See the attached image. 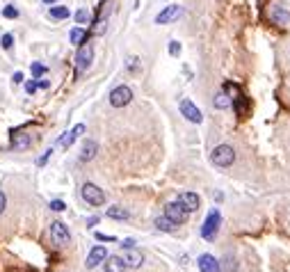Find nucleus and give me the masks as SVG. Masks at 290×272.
<instances>
[{
  "label": "nucleus",
  "instance_id": "nucleus-1",
  "mask_svg": "<svg viewBox=\"0 0 290 272\" xmlns=\"http://www.w3.org/2000/svg\"><path fill=\"white\" fill-rule=\"evenodd\" d=\"M210 162L215 167H231L235 162V149L231 144H217L210 153Z\"/></svg>",
  "mask_w": 290,
  "mask_h": 272
},
{
  "label": "nucleus",
  "instance_id": "nucleus-2",
  "mask_svg": "<svg viewBox=\"0 0 290 272\" xmlns=\"http://www.w3.org/2000/svg\"><path fill=\"white\" fill-rule=\"evenodd\" d=\"M80 192H82V199H85L89 206H103L105 204V192L101 190L96 183H89V181L82 183Z\"/></svg>",
  "mask_w": 290,
  "mask_h": 272
},
{
  "label": "nucleus",
  "instance_id": "nucleus-3",
  "mask_svg": "<svg viewBox=\"0 0 290 272\" xmlns=\"http://www.w3.org/2000/svg\"><path fill=\"white\" fill-rule=\"evenodd\" d=\"M219 224H222V215H219L217 208H213L208 213V217H206L204 226H201V236H204L206 240H215V236H217V231H219Z\"/></svg>",
  "mask_w": 290,
  "mask_h": 272
},
{
  "label": "nucleus",
  "instance_id": "nucleus-4",
  "mask_svg": "<svg viewBox=\"0 0 290 272\" xmlns=\"http://www.w3.org/2000/svg\"><path fill=\"white\" fill-rule=\"evenodd\" d=\"M130 101H133V89L126 85L114 87V89L110 92V105H112V108H126Z\"/></svg>",
  "mask_w": 290,
  "mask_h": 272
},
{
  "label": "nucleus",
  "instance_id": "nucleus-5",
  "mask_svg": "<svg viewBox=\"0 0 290 272\" xmlns=\"http://www.w3.org/2000/svg\"><path fill=\"white\" fill-rule=\"evenodd\" d=\"M51 238H53V243H55L57 247H64V245L71 243V234H69L67 224L60 222V220L51 222Z\"/></svg>",
  "mask_w": 290,
  "mask_h": 272
},
{
  "label": "nucleus",
  "instance_id": "nucleus-6",
  "mask_svg": "<svg viewBox=\"0 0 290 272\" xmlns=\"http://www.w3.org/2000/svg\"><path fill=\"white\" fill-rule=\"evenodd\" d=\"M91 60H94V48L89 43H82L78 48V55H76V73H82L91 67Z\"/></svg>",
  "mask_w": 290,
  "mask_h": 272
},
{
  "label": "nucleus",
  "instance_id": "nucleus-7",
  "mask_svg": "<svg viewBox=\"0 0 290 272\" xmlns=\"http://www.w3.org/2000/svg\"><path fill=\"white\" fill-rule=\"evenodd\" d=\"M165 217H167V220H171L174 224L178 226V224H183V222L187 220V210L183 208L178 201H169V204L165 206Z\"/></svg>",
  "mask_w": 290,
  "mask_h": 272
},
{
  "label": "nucleus",
  "instance_id": "nucleus-8",
  "mask_svg": "<svg viewBox=\"0 0 290 272\" xmlns=\"http://www.w3.org/2000/svg\"><path fill=\"white\" fill-rule=\"evenodd\" d=\"M181 115L185 117L187 121H192V124H201V121H204V115H201V110L197 108L195 103H192L190 99H183V101H181Z\"/></svg>",
  "mask_w": 290,
  "mask_h": 272
},
{
  "label": "nucleus",
  "instance_id": "nucleus-9",
  "mask_svg": "<svg viewBox=\"0 0 290 272\" xmlns=\"http://www.w3.org/2000/svg\"><path fill=\"white\" fill-rule=\"evenodd\" d=\"M181 14H183V7H181V5H167L165 10H162L160 14L156 16V23H158V25L174 23V21H176Z\"/></svg>",
  "mask_w": 290,
  "mask_h": 272
},
{
  "label": "nucleus",
  "instance_id": "nucleus-10",
  "mask_svg": "<svg viewBox=\"0 0 290 272\" xmlns=\"http://www.w3.org/2000/svg\"><path fill=\"white\" fill-rule=\"evenodd\" d=\"M178 204H181L187 213H195V210H199L201 201L195 192H181V195H178Z\"/></svg>",
  "mask_w": 290,
  "mask_h": 272
},
{
  "label": "nucleus",
  "instance_id": "nucleus-11",
  "mask_svg": "<svg viewBox=\"0 0 290 272\" xmlns=\"http://www.w3.org/2000/svg\"><path fill=\"white\" fill-rule=\"evenodd\" d=\"M105 258H108V252H105V247H94V249L89 252V256H87V261H85L87 270H94V267L101 265Z\"/></svg>",
  "mask_w": 290,
  "mask_h": 272
},
{
  "label": "nucleus",
  "instance_id": "nucleus-12",
  "mask_svg": "<svg viewBox=\"0 0 290 272\" xmlns=\"http://www.w3.org/2000/svg\"><path fill=\"white\" fill-rule=\"evenodd\" d=\"M197 263H199V272H219V261L213 254H201Z\"/></svg>",
  "mask_w": 290,
  "mask_h": 272
},
{
  "label": "nucleus",
  "instance_id": "nucleus-13",
  "mask_svg": "<svg viewBox=\"0 0 290 272\" xmlns=\"http://www.w3.org/2000/svg\"><path fill=\"white\" fill-rule=\"evenodd\" d=\"M82 133H85V124H78V126H73V128L69 130L67 135H62V138H60V142H57V144H60V147H71V144L76 142V140L80 138Z\"/></svg>",
  "mask_w": 290,
  "mask_h": 272
},
{
  "label": "nucleus",
  "instance_id": "nucleus-14",
  "mask_svg": "<svg viewBox=\"0 0 290 272\" xmlns=\"http://www.w3.org/2000/svg\"><path fill=\"white\" fill-rule=\"evenodd\" d=\"M270 19H272V23H276V25H288L290 23V12L285 10V7L276 5L274 10L270 12Z\"/></svg>",
  "mask_w": 290,
  "mask_h": 272
},
{
  "label": "nucleus",
  "instance_id": "nucleus-15",
  "mask_svg": "<svg viewBox=\"0 0 290 272\" xmlns=\"http://www.w3.org/2000/svg\"><path fill=\"white\" fill-rule=\"evenodd\" d=\"M30 144H32V138L28 133H12V147L16 151H25V149H30Z\"/></svg>",
  "mask_w": 290,
  "mask_h": 272
},
{
  "label": "nucleus",
  "instance_id": "nucleus-16",
  "mask_svg": "<svg viewBox=\"0 0 290 272\" xmlns=\"http://www.w3.org/2000/svg\"><path fill=\"white\" fill-rule=\"evenodd\" d=\"M124 263H126V267H142V263H144V254L130 247V249H128V254L124 256Z\"/></svg>",
  "mask_w": 290,
  "mask_h": 272
},
{
  "label": "nucleus",
  "instance_id": "nucleus-17",
  "mask_svg": "<svg viewBox=\"0 0 290 272\" xmlns=\"http://www.w3.org/2000/svg\"><path fill=\"white\" fill-rule=\"evenodd\" d=\"M96 151H99V144H96L94 140H87V142L82 144V151H80V160H82V162H89L91 158L96 156Z\"/></svg>",
  "mask_w": 290,
  "mask_h": 272
},
{
  "label": "nucleus",
  "instance_id": "nucleus-18",
  "mask_svg": "<svg viewBox=\"0 0 290 272\" xmlns=\"http://www.w3.org/2000/svg\"><path fill=\"white\" fill-rule=\"evenodd\" d=\"M231 99H233V96H228V92L222 89V92H217V94H215L213 105L217 108V110H226L228 105H231Z\"/></svg>",
  "mask_w": 290,
  "mask_h": 272
},
{
  "label": "nucleus",
  "instance_id": "nucleus-19",
  "mask_svg": "<svg viewBox=\"0 0 290 272\" xmlns=\"http://www.w3.org/2000/svg\"><path fill=\"white\" fill-rule=\"evenodd\" d=\"M105 272H126V263L119 256H110L105 261Z\"/></svg>",
  "mask_w": 290,
  "mask_h": 272
},
{
  "label": "nucleus",
  "instance_id": "nucleus-20",
  "mask_svg": "<svg viewBox=\"0 0 290 272\" xmlns=\"http://www.w3.org/2000/svg\"><path fill=\"white\" fill-rule=\"evenodd\" d=\"M48 14H51V19H55V21H64V19H69L71 12H69L67 5H51V12H48Z\"/></svg>",
  "mask_w": 290,
  "mask_h": 272
},
{
  "label": "nucleus",
  "instance_id": "nucleus-21",
  "mask_svg": "<svg viewBox=\"0 0 290 272\" xmlns=\"http://www.w3.org/2000/svg\"><path fill=\"white\" fill-rule=\"evenodd\" d=\"M105 215L112 217V220H128L130 217V213L126 208H121V206H110V208L105 210Z\"/></svg>",
  "mask_w": 290,
  "mask_h": 272
},
{
  "label": "nucleus",
  "instance_id": "nucleus-22",
  "mask_svg": "<svg viewBox=\"0 0 290 272\" xmlns=\"http://www.w3.org/2000/svg\"><path fill=\"white\" fill-rule=\"evenodd\" d=\"M69 39H71L73 46H82V43L87 41V30L85 28H73L71 34H69Z\"/></svg>",
  "mask_w": 290,
  "mask_h": 272
},
{
  "label": "nucleus",
  "instance_id": "nucleus-23",
  "mask_svg": "<svg viewBox=\"0 0 290 272\" xmlns=\"http://www.w3.org/2000/svg\"><path fill=\"white\" fill-rule=\"evenodd\" d=\"M156 226H158V229H160V231H174V229H176V224H174V222H171V220H167L165 215H162V217H158V220H156Z\"/></svg>",
  "mask_w": 290,
  "mask_h": 272
},
{
  "label": "nucleus",
  "instance_id": "nucleus-24",
  "mask_svg": "<svg viewBox=\"0 0 290 272\" xmlns=\"http://www.w3.org/2000/svg\"><path fill=\"white\" fill-rule=\"evenodd\" d=\"M235 270H238V261H235V256H226V263L219 265V272H235Z\"/></svg>",
  "mask_w": 290,
  "mask_h": 272
},
{
  "label": "nucleus",
  "instance_id": "nucleus-25",
  "mask_svg": "<svg viewBox=\"0 0 290 272\" xmlns=\"http://www.w3.org/2000/svg\"><path fill=\"white\" fill-rule=\"evenodd\" d=\"M48 73V67H43L41 62H32V78H41Z\"/></svg>",
  "mask_w": 290,
  "mask_h": 272
},
{
  "label": "nucleus",
  "instance_id": "nucleus-26",
  "mask_svg": "<svg viewBox=\"0 0 290 272\" xmlns=\"http://www.w3.org/2000/svg\"><path fill=\"white\" fill-rule=\"evenodd\" d=\"M3 16H5V19H19V10H16L14 5H5L3 7Z\"/></svg>",
  "mask_w": 290,
  "mask_h": 272
},
{
  "label": "nucleus",
  "instance_id": "nucleus-27",
  "mask_svg": "<svg viewBox=\"0 0 290 272\" xmlns=\"http://www.w3.org/2000/svg\"><path fill=\"white\" fill-rule=\"evenodd\" d=\"M12 43H14V37H12L10 32H7V34H3V39H0V46L5 48V51H10V48H12Z\"/></svg>",
  "mask_w": 290,
  "mask_h": 272
},
{
  "label": "nucleus",
  "instance_id": "nucleus-28",
  "mask_svg": "<svg viewBox=\"0 0 290 272\" xmlns=\"http://www.w3.org/2000/svg\"><path fill=\"white\" fill-rule=\"evenodd\" d=\"M89 21V12L87 10H78L76 12V23H87Z\"/></svg>",
  "mask_w": 290,
  "mask_h": 272
},
{
  "label": "nucleus",
  "instance_id": "nucleus-29",
  "mask_svg": "<svg viewBox=\"0 0 290 272\" xmlns=\"http://www.w3.org/2000/svg\"><path fill=\"white\" fill-rule=\"evenodd\" d=\"M67 206H64V201L62 199H53L51 201V210H55V213H60V210H64Z\"/></svg>",
  "mask_w": 290,
  "mask_h": 272
},
{
  "label": "nucleus",
  "instance_id": "nucleus-30",
  "mask_svg": "<svg viewBox=\"0 0 290 272\" xmlns=\"http://www.w3.org/2000/svg\"><path fill=\"white\" fill-rule=\"evenodd\" d=\"M37 89H39V87H37V80H28V82H25V92H28V94H34Z\"/></svg>",
  "mask_w": 290,
  "mask_h": 272
},
{
  "label": "nucleus",
  "instance_id": "nucleus-31",
  "mask_svg": "<svg viewBox=\"0 0 290 272\" xmlns=\"http://www.w3.org/2000/svg\"><path fill=\"white\" fill-rule=\"evenodd\" d=\"M169 53H171V55H178V53H181V43H178V41H171V43H169Z\"/></svg>",
  "mask_w": 290,
  "mask_h": 272
},
{
  "label": "nucleus",
  "instance_id": "nucleus-32",
  "mask_svg": "<svg viewBox=\"0 0 290 272\" xmlns=\"http://www.w3.org/2000/svg\"><path fill=\"white\" fill-rule=\"evenodd\" d=\"M128 69H130V71H137V58H128Z\"/></svg>",
  "mask_w": 290,
  "mask_h": 272
},
{
  "label": "nucleus",
  "instance_id": "nucleus-33",
  "mask_svg": "<svg viewBox=\"0 0 290 272\" xmlns=\"http://www.w3.org/2000/svg\"><path fill=\"white\" fill-rule=\"evenodd\" d=\"M5 206H7V197H5V192H0V215H3Z\"/></svg>",
  "mask_w": 290,
  "mask_h": 272
},
{
  "label": "nucleus",
  "instance_id": "nucleus-34",
  "mask_svg": "<svg viewBox=\"0 0 290 272\" xmlns=\"http://www.w3.org/2000/svg\"><path fill=\"white\" fill-rule=\"evenodd\" d=\"M121 247H126V249L135 247V240H133V238H126V240H124V243H121Z\"/></svg>",
  "mask_w": 290,
  "mask_h": 272
},
{
  "label": "nucleus",
  "instance_id": "nucleus-35",
  "mask_svg": "<svg viewBox=\"0 0 290 272\" xmlns=\"http://www.w3.org/2000/svg\"><path fill=\"white\" fill-rule=\"evenodd\" d=\"M12 80H14L16 85H19V82H23V73H21V71H16L14 76H12Z\"/></svg>",
  "mask_w": 290,
  "mask_h": 272
},
{
  "label": "nucleus",
  "instance_id": "nucleus-36",
  "mask_svg": "<svg viewBox=\"0 0 290 272\" xmlns=\"http://www.w3.org/2000/svg\"><path fill=\"white\" fill-rule=\"evenodd\" d=\"M96 238H99V240H108V243H112V240H114V236H105V234H96Z\"/></svg>",
  "mask_w": 290,
  "mask_h": 272
},
{
  "label": "nucleus",
  "instance_id": "nucleus-37",
  "mask_svg": "<svg viewBox=\"0 0 290 272\" xmlns=\"http://www.w3.org/2000/svg\"><path fill=\"white\" fill-rule=\"evenodd\" d=\"M51 153H53V149H48V151H46V153H43V156H41V158H39V165H43V162H46V160H48V156H51Z\"/></svg>",
  "mask_w": 290,
  "mask_h": 272
},
{
  "label": "nucleus",
  "instance_id": "nucleus-38",
  "mask_svg": "<svg viewBox=\"0 0 290 272\" xmlns=\"http://www.w3.org/2000/svg\"><path fill=\"white\" fill-rule=\"evenodd\" d=\"M37 87H39V89H48V87H51V82H48V80H39Z\"/></svg>",
  "mask_w": 290,
  "mask_h": 272
},
{
  "label": "nucleus",
  "instance_id": "nucleus-39",
  "mask_svg": "<svg viewBox=\"0 0 290 272\" xmlns=\"http://www.w3.org/2000/svg\"><path fill=\"white\" fill-rule=\"evenodd\" d=\"M94 224H99V217H89V222H87V226H94Z\"/></svg>",
  "mask_w": 290,
  "mask_h": 272
},
{
  "label": "nucleus",
  "instance_id": "nucleus-40",
  "mask_svg": "<svg viewBox=\"0 0 290 272\" xmlns=\"http://www.w3.org/2000/svg\"><path fill=\"white\" fill-rule=\"evenodd\" d=\"M43 3H46V5H55V0H43Z\"/></svg>",
  "mask_w": 290,
  "mask_h": 272
}]
</instances>
